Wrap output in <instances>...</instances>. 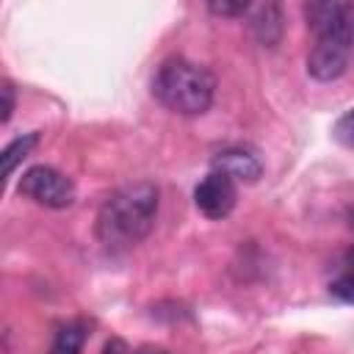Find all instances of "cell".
<instances>
[{
  "label": "cell",
  "instance_id": "obj_10",
  "mask_svg": "<svg viewBox=\"0 0 354 354\" xmlns=\"http://www.w3.org/2000/svg\"><path fill=\"white\" fill-rule=\"evenodd\" d=\"M86 337H88V324L86 321H69V324L58 326L47 354H80Z\"/></svg>",
  "mask_w": 354,
  "mask_h": 354
},
{
  "label": "cell",
  "instance_id": "obj_15",
  "mask_svg": "<svg viewBox=\"0 0 354 354\" xmlns=\"http://www.w3.org/2000/svg\"><path fill=\"white\" fill-rule=\"evenodd\" d=\"M124 351H127V348H124V343H122L119 337H113V340H108V343H105V348H102L100 354H124Z\"/></svg>",
  "mask_w": 354,
  "mask_h": 354
},
{
  "label": "cell",
  "instance_id": "obj_1",
  "mask_svg": "<svg viewBox=\"0 0 354 354\" xmlns=\"http://www.w3.org/2000/svg\"><path fill=\"white\" fill-rule=\"evenodd\" d=\"M158 218V188L147 180L116 188L97 213V238L108 249L141 243Z\"/></svg>",
  "mask_w": 354,
  "mask_h": 354
},
{
  "label": "cell",
  "instance_id": "obj_16",
  "mask_svg": "<svg viewBox=\"0 0 354 354\" xmlns=\"http://www.w3.org/2000/svg\"><path fill=\"white\" fill-rule=\"evenodd\" d=\"M136 354H169L166 348H155V346H144V348H138Z\"/></svg>",
  "mask_w": 354,
  "mask_h": 354
},
{
  "label": "cell",
  "instance_id": "obj_6",
  "mask_svg": "<svg viewBox=\"0 0 354 354\" xmlns=\"http://www.w3.org/2000/svg\"><path fill=\"white\" fill-rule=\"evenodd\" d=\"M351 55H354V44L335 39H315V44L307 53V72L321 83L337 80L348 69Z\"/></svg>",
  "mask_w": 354,
  "mask_h": 354
},
{
  "label": "cell",
  "instance_id": "obj_5",
  "mask_svg": "<svg viewBox=\"0 0 354 354\" xmlns=\"http://www.w3.org/2000/svg\"><path fill=\"white\" fill-rule=\"evenodd\" d=\"M235 202H238V183L218 171V169H210L194 188V205L202 216L213 218V221H221L227 218L232 210H235Z\"/></svg>",
  "mask_w": 354,
  "mask_h": 354
},
{
  "label": "cell",
  "instance_id": "obj_7",
  "mask_svg": "<svg viewBox=\"0 0 354 354\" xmlns=\"http://www.w3.org/2000/svg\"><path fill=\"white\" fill-rule=\"evenodd\" d=\"M213 169L230 174L235 183H257L263 177V160L249 147H227L213 155Z\"/></svg>",
  "mask_w": 354,
  "mask_h": 354
},
{
  "label": "cell",
  "instance_id": "obj_9",
  "mask_svg": "<svg viewBox=\"0 0 354 354\" xmlns=\"http://www.w3.org/2000/svg\"><path fill=\"white\" fill-rule=\"evenodd\" d=\"M329 293L343 301V304H354V246H348L346 252H340L329 268V279H326Z\"/></svg>",
  "mask_w": 354,
  "mask_h": 354
},
{
  "label": "cell",
  "instance_id": "obj_2",
  "mask_svg": "<svg viewBox=\"0 0 354 354\" xmlns=\"http://www.w3.org/2000/svg\"><path fill=\"white\" fill-rule=\"evenodd\" d=\"M152 97L180 116H202L216 97V77L188 58H166L152 77Z\"/></svg>",
  "mask_w": 354,
  "mask_h": 354
},
{
  "label": "cell",
  "instance_id": "obj_8",
  "mask_svg": "<svg viewBox=\"0 0 354 354\" xmlns=\"http://www.w3.org/2000/svg\"><path fill=\"white\" fill-rule=\"evenodd\" d=\"M249 28L263 47H274L282 39V8L277 3L249 6Z\"/></svg>",
  "mask_w": 354,
  "mask_h": 354
},
{
  "label": "cell",
  "instance_id": "obj_14",
  "mask_svg": "<svg viewBox=\"0 0 354 354\" xmlns=\"http://www.w3.org/2000/svg\"><path fill=\"white\" fill-rule=\"evenodd\" d=\"M0 94H3V124L11 119V111H14V86L8 83V80H3V88H0Z\"/></svg>",
  "mask_w": 354,
  "mask_h": 354
},
{
  "label": "cell",
  "instance_id": "obj_12",
  "mask_svg": "<svg viewBox=\"0 0 354 354\" xmlns=\"http://www.w3.org/2000/svg\"><path fill=\"white\" fill-rule=\"evenodd\" d=\"M332 138L337 144H343L346 149H354V108L346 111L343 116H337V122L332 127Z\"/></svg>",
  "mask_w": 354,
  "mask_h": 354
},
{
  "label": "cell",
  "instance_id": "obj_3",
  "mask_svg": "<svg viewBox=\"0 0 354 354\" xmlns=\"http://www.w3.org/2000/svg\"><path fill=\"white\" fill-rule=\"evenodd\" d=\"M17 191L41 207H50V210H64L75 202V183L64 171L44 166V163L22 171Z\"/></svg>",
  "mask_w": 354,
  "mask_h": 354
},
{
  "label": "cell",
  "instance_id": "obj_13",
  "mask_svg": "<svg viewBox=\"0 0 354 354\" xmlns=\"http://www.w3.org/2000/svg\"><path fill=\"white\" fill-rule=\"evenodd\" d=\"M213 14H218V17H246L249 14V3H210L207 6Z\"/></svg>",
  "mask_w": 354,
  "mask_h": 354
},
{
  "label": "cell",
  "instance_id": "obj_11",
  "mask_svg": "<svg viewBox=\"0 0 354 354\" xmlns=\"http://www.w3.org/2000/svg\"><path fill=\"white\" fill-rule=\"evenodd\" d=\"M36 144H39V133H25V136L14 138V141L3 149V177H11L14 169L33 152Z\"/></svg>",
  "mask_w": 354,
  "mask_h": 354
},
{
  "label": "cell",
  "instance_id": "obj_4",
  "mask_svg": "<svg viewBox=\"0 0 354 354\" xmlns=\"http://www.w3.org/2000/svg\"><path fill=\"white\" fill-rule=\"evenodd\" d=\"M307 28L315 39L354 44V0H315L304 6Z\"/></svg>",
  "mask_w": 354,
  "mask_h": 354
}]
</instances>
